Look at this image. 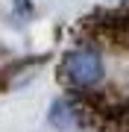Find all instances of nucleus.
<instances>
[{"instance_id":"obj_1","label":"nucleus","mask_w":129,"mask_h":132,"mask_svg":"<svg viewBox=\"0 0 129 132\" xmlns=\"http://www.w3.org/2000/svg\"><path fill=\"white\" fill-rule=\"evenodd\" d=\"M59 76L71 91L76 94H97L106 85V59L94 44H76L62 56Z\"/></svg>"},{"instance_id":"obj_2","label":"nucleus","mask_w":129,"mask_h":132,"mask_svg":"<svg viewBox=\"0 0 129 132\" xmlns=\"http://www.w3.org/2000/svg\"><path fill=\"white\" fill-rule=\"evenodd\" d=\"M47 118L53 123V129H59V132H79V129H85V123L91 120V109L85 103H79V100L62 97V100H56V103L50 106Z\"/></svg>"}]
</instances>
